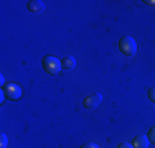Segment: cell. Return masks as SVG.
<instances>
[{
	"label": "cell",
	"instance_id": "15",
	"mask_svg": "<svg viewBox=\"0 0 155 148\" xmlns=\"http://www.w3.org/2000/svg\"><path fill=\"white\" fill-rule=\"evenodd\" d=\"M143 3H147V5H155V2H143Z\"/></svg>",
	"mask_w": 155,
	"mask_h": 148
},
{
	"label": "cell",
	"instance_id": "13",
	"mask_svg": "<svg viewBox=\"0 0 155 148\" xmlns=\"http://www.w3.org/2000/svg\"><path fill=\"white\" fill-rule=\"evenodd\" d=\"M5 97H7V95H5V92L2 91V95H0V102H2V104H3V101H5Z\"/></svg>",
	"mask_w": 155,
	"mask_h": 148
},
{
	"label": "cell",
	"instance_id": "2",
	"mask_svg": "<svg viewBox=\"0 0 155 148\" xmlns=\"http://www.w3.org/2000/svg\"><path fill=\"white\" fill-rule=\"evenodd\" d=\"M119 50L122 51V54H125L129 58L135 56V53H137V43H135V40L132 36H122L119 40Z\"/></svg>",
	"mask_w": 155,
	"mask_h": 148
},
{
	"label": "cell",
	"instance_id": "10",
	"mask_svg": "<svg viewBox=\"0 0 155 148\" xmlns=\"http://www.w3.org/2000/svg\"><path fill=\"white\" fill-rule=\"evenodd\" d=\"M81 148H99V145L94 142H87V143H84V145H81Z\"/></svg>",
	"mask_w": 155,
	"mask_h": 148
},
{
	"label": "cell",
	"instance_id": "4",
	"mask_svg": "<svg viewBox=\"0 0 155 148\" xmlns=\"http://www.w3.org/2000/svg\"><path fill=\"white\" fill-rule=\"evenodd\" d=\"M102 102V95L99 94V92H94V94H89L84 97L83 101V105L86 107V109H97L99 105H101Z\"/></svg>",
	"mask_w": 155,
	"mask_h": 148
},
{
	"label": "cell",
	"instance_id": "1",
	"mask_svg": "<svg viewBox=\"0 0 155 148\" xmlns=\"http://www.w3.org/2000/svg\"><path fill=\"white\" fill-rule=\"evenodd\" d=\"M41 66H43V69H45V72L48 74H51V76H54V74H58L61 71V61L58 58H54V56H51V54H46L45 58H43V61H41Z\"/></svg>",
	"mask_w": 155,
	"mask_h": 148
},
{
	"label": "cell",
	"instance_id": "6",
	"mask_svg": "<svg viewBox=\"0 0 155 148\" xmlns=\"http://www.w3.org/2000/svg\"><path fill=\"white\" fill-rule=\"evenodd\" d=\"M28 10H30L31 13H41L43 10H45V3H43L41 0H30V2H28Z\"/></svg>",
	"mask_w": 155,
	"mask_h": 148
},
{
	"label": "cell",
	"instance_id": "12",
	"mask_svg": "<svg viewBox=\"0 0 155 148\" xmlns=\"http://www.w3.org/2000/svg\"><path fill=\"white\" fill-rule=\"evenodd\" d=\"M117 148H134V145H130V143H120Z\"/></svg>",
	"mask_w": 155,
	"mask_h": 148
},
{
	"label": "cell",
	"instance_id": "14",
	"mask_svg": "<svg viewBox=\"0 0 155 148\" xmlns=\"http://www.w3.org/2000/svg\"><path fill=\"white\" fill-rule=\"evenodd\" d=\"M0 84H2L3 87H5V77H3V76H0Z\"/></svg>",
	"mask_w": 155,
	"mask_h": 148
},
{
	"label": "cell",
	"instance_id": "11",
	"mask_svg": "<svg viewBox=\"0 0 155 148\" xmlns=\"http://www.w3.org/2000/svg\"><path fill=\"white\" fill-rule=\"evenodd\" d=\"M149 99L155 104V87H152V89L149 91Z\"/></svg>",
	"mask_w": 155,
	"mask_h": 148
},
{
	"label": "cell",
	"instance_id": "9",
	"mask_svg": "<svg viewBox=\"0 0 155 148\" xmlns=\"http://www.w3.org/2000/svg\"><path fill=\"white\" fill-rule=\"evenodd\" d=\"M147 137H149V140H150L152 143H155V127H152V128H150V130H149V133H147Z\"/></svg>",
	"mask_w": 155,
	"mask_h": 148
},
{
	"label": "cell",
	"instance_id": "5",
	"mask_svg": "<svg viewBox=\"0 0 155 148\" xmlns=\"http://www.w3.org/2000/svg\"><path fill=\"white\" fill-rule=\"evenodd\" d=\"M149 143L150 140L147 135H137L132 142V145H134V148H149Z\"/></svg>",
	"mask_w": 155,
	"mask_h": 148
},
{
	"label": "cell",
	"instance_id": "8",
	"mask_svg": "<svg viewBox=\"0 0 155 148\" xmlns=\"http://www.w3.org/2000/svg\"><path fill=\"white\" fill-rule=\"evenodd\" d=\"M7 145H8V137L5 133H2L0 135V148H7Z\"/></svg>",
	"mask_w": 155,
	"mask_h": 148
},
{
	"label": "cell",
	"instance_id": "7",
	"mask_svg": "<svg viewBox=\"0 0 155 148\" xmlns=\"http://www.w3.org/2000/svg\"><path fill=\"white\" fill-rule=\"evenodd\" d=\"M61 68L63 71H73L76 68V59L73 56H64L61 59Z\"/></svg>",
	"mask_w": 155,
	"mask_h": 148
},
{
	"label": "cell",
	"instance_id": "3",
	"mask_svg": "<svg viewBox=\"0 0 155 148\" xmlns=\"http://www.w3.org/2000/svg\"><path fill=\"white\" fill-rule=\"evenodd\" d=\"M3 92H5V95L10 99V101H18V99L21 97V87L18 86V84H5V87H3Z\"/></svg>",
	"mask_w": 155,
	"mask_h": 148
}]
</instances>
